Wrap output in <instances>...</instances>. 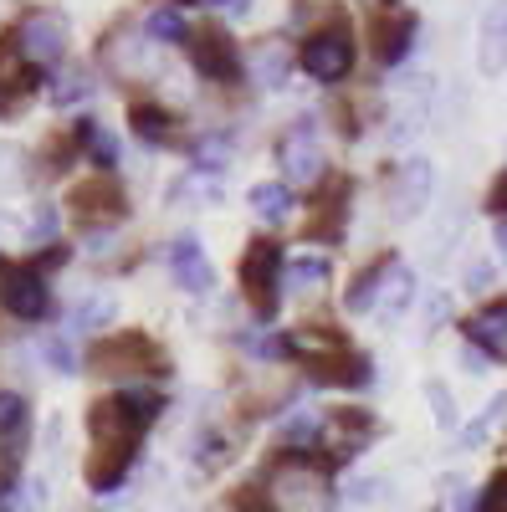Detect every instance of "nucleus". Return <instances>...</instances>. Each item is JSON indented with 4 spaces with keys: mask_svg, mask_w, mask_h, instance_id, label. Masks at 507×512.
Masks as SVG:
<instances>
[{
    "mask_svg": "<svg viewBox=\"0 0 507 512\" xmlns=\"http://www.w3.org/2000/svg\"><path fill=\"white\" fill-rule=\"evenodd\" d=\"M129 123H134V134L154 149H164L169 139H175V113L159 108V103H134L129 108Z\"/></svg>",
    "mask_w": 507,
    "mask_h": 512,
    "instance_id": "obj_21",
    "label": "nucleus"
},
{
    "mask_svg": "<svg viewBox=\"0 0 507 512\" xmlns=\"http://www.w3.org/2000/svg\"><path fill=\"white\" fill-rule=\"evenodd\" d=\"M72 144L88 154L93 164H98V175H113L118 169V139L108 134V128L98 123V118H77V128H72Z\"/></svg>",
    "mask_w": 507,
    "mask_h": 512,
    "instance_id": "obj_19",
    "label": "nucleus"
},
{
    "mask_svg": "<svg viewBox=\"0 0 507 512\" xmlns=\"http://www.w3.org/2000/svg\"><path fill=\"white\" fill-rule=\"evenodd\" d=\"M431 190H436L431 159H405V164L395 169V185H390V216H395V221H415L420 210H426Z\"/></svg>",
    "mask_w": 507,
    "mask_h": 512,
    "instance_id": "obj_11",
    "label": "nucleus"
},
{
    "mask_svg": "<svg viewBox=\"0 0 507 512\" xmlns=\"http://www.w3.org/2000/svg\"><path fill=\"white\" fill-rule=\"evenodd\" d=\"M298 67L313 82H344L354 72V31H349V21H333V26H318L313 36H303Z\"/></svg>",
    "mask_w": 507,
    "mask_h": 512,
    "instance_id": "obj_4",
    "label": "nucleus"
},
{
    "mask_svg": "<svg viewBox=\"0 0 507 512\" xmlns=\"http://www.w3.org/2000/svg\"><path fill=\"white\" fill-rule=\"evenodd\" d=\"M410 292H415V277H410V267L395 256V267H390V277H385V292H379V308L395 318V313L410 303Z\"/></svg>",
    "mask_w": 507,
    "mask_h": 512,
    "instance_id": "obj_23",
    "label": "nucleus"
},
{
    "mask_svg": "<svg viewBox=\"0 0 507 512\" xmlns=\"http://www.w3.org/2000/svg\"><path fill=\"white\" fill-rule=\"evenodd\" d=\"M175 6H210V0H175Z\"/></svg>",
    "mask_w": 507,
    "mask_h": 512,
    "instance_id": "obj_36",
    "label": "nucleus"
},
{
    "mask_svg": "<svg viewBox=\"0 0 507 512\" xmlns=\"http://www.w3.org/2000/svg\"><path fill=\"white\" fill-rule=\"evenodd\" d=\"M328 277H333V267L323 262V256H303V262L287 267V287H298V292H318Z\"/></svg>",
    "mask_w": 507,
    "mask_h": 512,
    "instance_id": "obj_26",
    "label": "nucleus"
},
{
    "mask_svg": "<svg viewBox=\"0 0 507 512\" xmlns=\"http://www.w3.org/2000/svg\"><path fill=\"white\" fill-rule=\"evenodd\" d=\"M390 267H395V251L374 256V262H369V267L349 282V292H344V308H349V313H369V308H379V292H385Z\"/></svg>",
    "mask_w": 507,
    "mask_h": 512,
    "instance_id": "obj_17",
    "label": "nucleus"
},
{
    "mask_svg": "<svg viewBox=\"0 0 507 512\" xmlns=\"http://www.w3.org/2000/svg\"><path fill=\"white\" fill-rule=\"evenodd\" d=\"M246 205L257 210V221L282 226V221L292 216V190H287V180H262V185H251Z\"/></svg>",
    "mask_w": 507,
    "mask_h": 512,
    "instance_id": "obj_20",
    "label": "nucleus"
},
{
    "mask_svg": "<svg viewBox=\"0 0 507 512\" xmlns=\"http://www.w3.org/2000/svg\"><path fill=\"white\" fill-rule=\"evenodd\" d=\"M31 241H36V246H52V241H57V205H41V210H36Z\"/></svg>",
    "mask_w": 507,
    "mask_h": 512,
    "instance_id": "obj_30",
    "label": "nucleus"
},
{
    "mask_svg": "<svg viewBox=\"0 0 507 512\" xmlns=\"http://www.w3.org/2000/svg\"><path fill=\"white\" fill-rule=\"evenodd\" d=\"M144 431H149V425H139L129 410H123L118 395H103V400L88 405V436H93L88 487H93V492H118V487H123V477H129Z\"/></svg>",
    "mask_w": 507,
    "mask_h": 512,
    "instance_id": "obj_1",
    "label": "nucleus"
},
{
    "mask_svg": "<svg viewBox=\"0 0 507 512\" xmlns=\"http://www.w3.org/2000/svg\"><path fill=\"white\" fill-rule=\"evenodd\" d=\"M461 333H467V344H472L482 359L507 364V297H492V303H482L467 323H461Z\"/></svg>",
    "mask_w": 507,
    "mask_h": 512,
    "instance_id": "obj_14",
    "label": "nucleus"
},
{
    "mask_svg": "<svg viewBox=\"0 0 507 512\" xmlns=\"http://www.w3.org/2000/svg\"><path fill=\"white\" fill-rule=\"evenodd\" d=\"M328 436H333V461H344L374 436V415L369 410H333Z\"/></svg>",
    "mask_w": 507,
    "mask_h": 512,
    "instance_id": "obj_18",
    "label": "nucleus"
},
{
    "mask_svg": "<svg viewBox=\"0 0 507 512\" xmlns=\"http://www.w3.org/2000/svg\"><path fill=\"white\" fill-rule=\"evenodd\" d=\"M67 256H72V251H67L62 241H52V246H41V251H36V262H31V272H41V277H47L52 267H62V262H67Z\"/></svg>",
    "mask_w": 507,
    "mask_h": 512,
    "instance_id": "obj_32",
    "label": "nucleus"
},
{
    "mask_svg": "<svg viewBox=\"0 0 507 512\" xmlns=\"http://www.w3.org/2000/svg\"><path fill=\"white\" fill-rule=\"evenodd\" d=\"M477 67L487 77H502L507 72V0H492L487 16H482V31H477Z\"/></svg>",
    "mask_w": 507,
    "mask_h": 512,
    "instance_id": "obj_16",
    "label": "nucleus"
},
{
    "mask_svg": "<svg viewBox=\"0 0 507 512\" xmlns=\"http://www.w3.org/2000/svg\"><path fill=\"white\" fill-rule=\"evenodd\" d=\"M420 36V16L415 11H379L374 16V62L379 67H400Z\"/></svg>",
    "mask_w": 507,
    "mask_h": 512,
    "instance_id": "obj_13",
    "label": "nucleus"
},
{
    "mask_svg": "<svg viewBox=\"0 0 507 512\" xmlns=\"http://www.w3.org/2000/svg\"><path fill=\"white\" fill-rule=\"evenodd\" d=\"M11 31H16L21 57H26L31 67H41V72H52V67L67 57V21H62L52 6H31Z\"/></svg>",
    "mask_w": 507,
    "mask_h": 512,
    "instance_id": "obj_7",
    "label": "nucleus"
},
{
    "mask_svg": "<svg viewBox=\"0 0 507 512\" xmlns=\"http://www.w3.org/2000/svg\"><path fill=\"white\" fill-rule=\"evenodd\" d=\"M241 349L251 359H292V333H241Z\"/></svg>",
    "mask_w": 507,
    "mask_h": 512,
    "instance_id": "obj_24",
    "label": "nucleus"
},
{
    "mask_svg": "<svg viewBox=\"0 0 507 512\" xmlns=\"http://www.w3.org/2000/svg\"><path fill=\"white\" fill-rule=\"evenodd\" d=\"M169 272H175V282L185 287V292H210V282H216V272H210V262H205V246H200V236H180V241H169Z\"/></svg>",
    "mask_w": 507,
    "mask_h": 512,
    "instance_id": "obj_15",
    "label": "nucleus"
},
{
    "mask_svg": "<svg viewBox=\"0 0 507 512\" xmlns=\"http://www.w3.org/2000/svg\"><path fill=\"white\" fill-rule=\"evenodd\" d=\"M277 164L287 185H313L323 180V139H318V118H292L277 134Z\"/></svg>",
    "mask_w": 507,
    "mask_h": 512,
    "instance_id": "obj_6",
    "label": "nucleus"
},
{
    "mask_svg": "<svg viewBox=\"0 0 507 512\" xmlns=\"http://www.w3.org/2000/svg\"><path fill=\"white\" fill-rule=\"evenodd\" d=\"M492 241H497V251H502V262H507V221H497V231H492Z\"/></svg>",
    "mask_w": 507,
    "mask_h": 512,
    "instance_id": "obj_35",
    "label": "nucleus"
},
{
    "mask_svg": "<svg viewBox=\"0 0 507 512\" xmlns=\"http://www.w3.org/2000/svg\"><path fill=\"white\" fill-rule=\"evenodd\" d=\"M236 277H241V292H246L251 313H257L262 323H272L277 308H282V287H287V256H282V241L257 236V241L241 251Z\"/></svg>",
    "mask_w": 507,
    "mask_h": 512,
    "instance_id": "obj_3",
    "label": "nucleus"
},
{
    "mask_svg": "<svg viewBox=\"0 0 507 512\" xmlns=\"http://www.w3.org/2000/svg\"><path fill=\"white\" fill-rule=\"evenodd\" d=\"M93 88H98V82H93L88 72H67L62 88H52V98H57V103H77V98H88Z\"/></svg>",
    "mask_w": 507,
    "mask_h": 512,
    "instance_id": "obj_29",
    "label": "nucleus"
},
{
    "mask_svg": "<svg viewBox=\"0 0 507 512\" xmlns=\"http://www.w3.org/2000/svg\"><path fill=\"white\" fill-rule=\"evenodd\" d=\"M31 425V405L16 390H0V436H26Z\"/></svg>",
    "mask_w": 507,
    "mask_h": 512,
    "instance_id": "obj_25",
    "label": "nucleus"
},
{
    "mask_svg": "<svg viewBox=\"0 0 507 512\" xmlns=\"http://www.w3.org/2000/svg\"><path fill=\"white\" fill-rule=\"evenodd\" d=\"M226 154H231V134H210L195 144V169H221Z\"/></svg>",
    "mask_w": 507,
    "mask_h": 512,
    "instance_id": "obj_27",
    "label": "nucleus"
},
{
    "mask_svg": "<svg viewBox=\"0 0 507 512\" xmlns=\"http://www.w3.org/2000/svg\"><path fill=\"white\" fill-rule=\"evenodd\" d=\"M185 52H190V67L205 77V82H236L241 77V52H236V41L221 31V26H205L185 41Z\"/></svg>",
    "mask_w": 507,
    "mask_h": 512,
    "instance_id": "obj_9",
    "label": "nucleus"
},
{
    "mask_svg": "<svg viewBox=\"0 0 507 512\" xmlns=\"http://www.w3.org/2000/svg\"><path fill=\"white\" fill-rule=\"evenodd\" d=\"M67 205H72L88 226H118L123 216H129V195H123V185H118L113 175H93V180L72 185Z\"/></svg>",
    "mask_w": 507,
    "mask_h": 512,
    "instance_id": "obj_8",
    "label": "nucleus"
},
{
    "mask_svg": "<svg viewBox=\"0 0 507 512\" xmlns=\"http://www.w3.org/2000/svg\"><path fill=\"white\" fill-rule=\"evenodd\" d=\"M47 364H57V374H77V359L67 349V338H47Z\"/></svg>",
    "mask_w": 507,
    "mask_h": 512,
    "instance_id": "obj_33",
    "label": "nucleus"
},
{
    "mask_svg": "<svg viewBox=\"0 0 507 512\" xmlns=\"http://www.w3.org/2000/svg\"><path fill=\"white\" fill-rule=\"evenodd\" d=\"M41 77H47V72L31 67V62L21 57L16 31L0 36V113H11L16 103H26V98L36 93V82H41Z\"/></svg>",
    "mask_w": 507,
    "mask_h": 512,
    "instance_id": "obj_12",
    "label": "nucleus"
},
{
    "mask_svg": "<svg viewBox=\"0 0 507 512\" xmlns=\"http://www.w3.org/2000/svg\"><path fill=\"white\" fill-rule=\"evenodd\" d=\"M426 395H431V405H436V420L451 431V425H456V405H451V395H446V384L431 379V384H426Z\"/></svg>",
    "mask_w": 507,
    "mask_h": 512,
    "instance_id": "obj_31",
    "label": "nucleus"
},
{
    "mask_svg": "<svg viewBox=\"0 0 507 512\" xmlns=\"http://www.w3.org/2000/svg\"><path fill=\"white\" fill-rule=\"evenodd\" d=\"M144 31H149L154 41H190V21H185L180 6H159V11H149Z\"/></svg>",
    "mask_w": 507,
    "mask_h": 512,
    "instance_id": "obj_22",
    "label": "nucleus"
},
{
    "mask_svg": "<svg viewBox=\"0 0 507 512\" xmlns=\"http://www.w3.org/2000/svg\"><path fill=\"white\" fill-rule=\"evenodd\" d=\"M0 308H6L11 318H21V323H41V318L52 313V287H47V277L31 272V267L6 272V277H0Z\"/></svg>",
    "mask_w": 507,
    "mask_h": 512,
    "instance_id": "obj_10",
    "label": "nucleus"
},
{
    "mask_svg": "<svg viewBox=\"0 0 507 512\" xmlns=\"http://www.w3.org/2000/svg\"><path fill=\"white\" fill-rule=\"evenodd\" d=\"M487 210H492L497 221H507V169H502V175L492 180V190H487Z\"/></svg>",
    "mask_w": 507,
    "mask_h": 512,
    "instance_id": "obj_34",
    "label": "nucleus"
},
{
    "mask_svg": "<svg viewBox=\"0 0 507 512\" xmlns=\"http://www.w3.org/2000/svg\"><path fill=\"white\" fill-rule=\"evenodd\" d=\"M93 369H103V374H129V369H139V374H169V354L154 344L149 333L123 328V333H108V338H98V344H93Z\"/></svg>",
    "mask_w": 507,
    "mask_h": 512,
    "instance_id": "obj_5",
    "label": "nucleus"
},
{
    "mask_svg": "<svg viewBox=\"0 0 507 512\" xmlns=\"http://www.w3.org/2000/svg\"><path fill=\"white\" fill-rule=\"evenodd\" d=\"M323 436V420L318 415H292L287 425H282V441H303V451H308V441H318Z\"/></svg>",
    "mask_w": 507,
    "mask_h": 512,
    "instance_id": "obj_28",
    "label": "nucleus"
},
{
    "mask_svg": "<svg viewBox=\"0 0 507 512\" xmlns=\"http://www.w3.org/2000/svg\"><path fill=\"white\" fill-rule=\"evenodd\" d=\"M333 461L313 451H282L267 466V507L272 512H333Z\"/></svg>",
    "mask_w": 507,
    "mask_h": 512,
    "instance_id": "obj_2",
    "label": "nucleus"
}]
</instances>
